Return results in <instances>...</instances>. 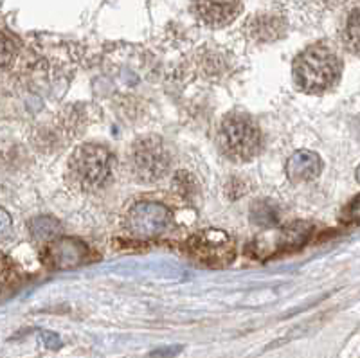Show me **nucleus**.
Wrapping results in <instances>:
<instances>
[{"label": "nucleus", "instance_id": "obj_1", "mask_svg": "<svg viewBox=\"0 0 360 358\" xmlns=\"http://www.w3.org/2000/svg\"><path fill=\"white\" fill-rule=\"evenodd\" d=\"M342 72L339 54L324 44L310 45L294 61V82L308 94H321L332 89Z\"/></svg>", "mask_w": 360, "mask_h": 358}, {"label": "nucleus", "instance_id": "obj_2", "mask_svg": "<svg viewBox=\"0 0 360 358\" xmlns=\"http://www.w3.org/2000/svg\"><path fill=\"white\" fill-rule=\"evenodd\" d=\"M110 151L99 144H83L76 148L69 160V180L82 191H96L108 182L112 175Z\"/></svg>", "mask_w": 360, "mask_h": 358}, {"label": "nucleus", "instance_id": "obj_3", "mask_svg": "<svg viewBox=\"0 0 360 358\" xmlns=\"http://www.w3.org/2000/svg\"><path fill=\"white\" fill-rule=\"evenodd\" d=\"M218 143L229 159L245 162L254 159L262 150V132L250 115L233 112L221 121Z\"/></svg>", "mask_w": 360, "mask_h": 358}, {"label": "nucleus", "instance_id": "obj_4", "mask_svg": "<svg viewBox=\"0 0 360 358\" xmlns=\"http://www.w3.org/2000/svg\"><path fill=\"white\" fill-rule=\"evenodd\" d=\"M172 153L160 137H144L134 144L130 153V170L141 182H157L168 173Z\"/></svg>", "mask_w": 360, "mask_h": 358}, {"label": "nucleus", "instance_id": "obj_5", "mask_svg": "<svg viewBox=\"0 0 360 358\" xmlns=\"http://www.w3.org/2000/svg\"><path fill=\"white\" fill-rule=\"evenodd\" d=\"M188 252L195 261L207 267H224L234 257V243L227 232L207 229L188 241Z\"/></svg>", "mask_w": 360, "mask_h": 358}, {"label": "nucleus", "instance_id": "obj_6", "mask_svg": "<svg viewBox=\"0 0 360 358\" xmlns=\"http://www.w3.org/2000/svg\"><path fill=\"white\" fill-rule=\"evenodd\" d=\"M172 216L162 204L141 202L130 209L127 216V229L131 236L139 240H152L160 236L169 227Z\"/></svg>", "mask_w": 360, "mask_h": 358}, {"label": "nucleus", "instance_id": "obj_7", "mask_svg": "<svg viewBox=\"0 0 360 358\" xmlns=\"http://www.w3.org/2000/svg\"><path fill=\"white\" fill-rule=\"evenodd\" d=\"M310 232L311 227L308 224H292L288 227L272 232V234L258 238V241H254V245H256L258 254L272 256V254L287 252L292 248L301 247L308 240Z\"/></svg>", "mask_w": 360, "mask_h": 358}, {"label": "nucleus", "instance_id": "obj_8", "mask_svg": "<svg viewBox=\"0 0 360 358\" xmlns=\"http://www.w3.org/2000/svg\"><path fill=\"white\" fill-rule=\"evenodd\" d=\"M242 8L243 0H197L195 4L198 18L211 27L231 24Z\"/></svg>", "mask_w": 360, "mask_h": 358}, {"label": "nucleus", "instance_id": "obj_9", "mask_svg": "<svg viewBox=\"0 0 360 358\" xmlns=\"http://www.w3.org/2000/svg\"><path fill=\"white\" fill-rule=\"evenodd\" d=\"M85 245L79 243L78 240H70V238L54 241L47 248V257L51 260V264L58 267V269H72V267H78L85 260Z\"/></svg>", "mask_w": 360, "mask_h": 358}, {"label": "nucleus", "instance_id": "obj_10", "mask_svg": "<svg viewBox=\"0 0 360 358\" xmlns=\"http://www.w3.org/2000/svg\"><path fill=\"white\" fill-rule=\"evenodd\" d=\"M323 160L315 151H295L287 162V175L292 182H308L321 173Z\"/></svg>", "mask_w": 360, "mask_h": 358}, {"label": "nucleus", "instance_id": "obj_11", "mask_svg": "<svg viewBox=\"0 0 360 358\" xmlns=\"http://www.w3.org/2000/svg\"><path fill=\"white\" fill-rule=\"evenodd\" d=\"M344 44L352 53L360 56V8L355 9L344 25Z\"/></svg>", "mask_w": 360, "mask_h": 358}, {"label": "nucleus", "instance_id": "obj_12", "mask_svg": "<svg viewBox=\"0 0 360 358\" xmlns=\"http://www.w3.org/2000/svg\"><path fill=\"white\" fill-rule=\"evenodd\" d=\"M252 220L256 224L263 225V227H276L278 225V211H276V205L269 200H263L258 204L252 205Z\"/></svg>", "mask_w": 360, "mask_h": 358}, {"label": "nucleus", "instance_id": "obj_13", "mask_svg": "<svg viewBox=\"0 0 360 358\" xmlns=\"http://www.w3.org/2000/svg\"><path fill=\"white\" fill-rule=\"evenodd\" d=\"M15 60H17V45L9 34L0 29V72L8 70L15 63Z\"/></svg>", "mask_w": 360, "mask_h": 358}, {"label": "nucleus", "instance_id": "obj_14", "mask_svg": "<svg viewBox=\"0 0 360 358\" xmlns=\"http://www.w3.org/2000/svg\"><path fill=\"white\" fill-rule=\"evenodd\" d=\"M58 232H60V225L53 218H38L33 224V236L37 240H54Z\"/></svg>", "mask_w": 360, "mask_h": 358}, {"label": "nucleus", "instance_id": "obj_15", "mask_svg": "<svg viewBox=\"0 0 360 358\" xmlns=\"http://www.w3.org/2000/svg\"><path fill=\"white\" fill-rule=\"evenodd\" d=\"M342 222H346V224H359L360 222V195L355 196V198L349 202L346 207H344L342 211Z\"/></svg>", "mask_w": 360, "mask_h": 358}, {"label": "nucleus", "instance_id": "obj_16", "mask_svg": "<svg viewBox=\"0 0 360 358\" xmlns=\"http://www.w3.org/2000/svg\"><path fill=\"white\" fill-rule=\"evenodd\" d=\"M180 351H182V346H164V347H159V350H153L152 353H150V357L152 358H173V357H176Z\"/></svg>", "mask_w": 360, "mask_h": 358}, {"label": "nucleus", "instance_id": "obj_17", "mask_svg": "<svg viewBox=\"0 0 360 358\" xmlns=\"http://www.w3.org/2000/svg\"><path fill=\"white\" fill-rule=\"evenodd\" d=\"M9 234H11V218L8 212L0 209V241H4Z\"/></svg>", "mask_w": 360, "mask_h": 358}, {"label": "nucleus", "instance_id": "obj_18", "mask_svg": "<svg viewBox=\"0 0 360 358\" xmlns=\"http://www.w3.org/2000/svg\"><path fill=\"white\" fill-rule=\"evenodd\" d=\"M41 340H44V344L49 347V350L62 347V340H60V337H58L56 333H53V331H44V333H41Z\"/></svg>", "mask_w": 360, "mask_h": 358}, {"label": "nucleus", "instance_id": "obj_19", "mask_svg": "<svg viewBox=\"0 0 360 358\" xmlns=\"http://www.w3.org/2000/svg\"><path fill=\"white\" fill-rule=\"evenodd\" d=\"M2 286H4V274L0 272V290H2Z\"/></svg>", "mask_w": 360, "mask_h": 358}, {"label": "nucleus", "instance_id": "obj_20", "mask_svg": "<svg viewBox=\"0 0 360 358\" xmlns=\"http://www.w3.org/2000/svg\"><path fill=\"white\" fill-rule=\"evenodd\" d=\"M356 180L360 182V166H359V170H356Z\"/></svg>", "mask_w": 360, "mask_h": 358}]
</instances>
